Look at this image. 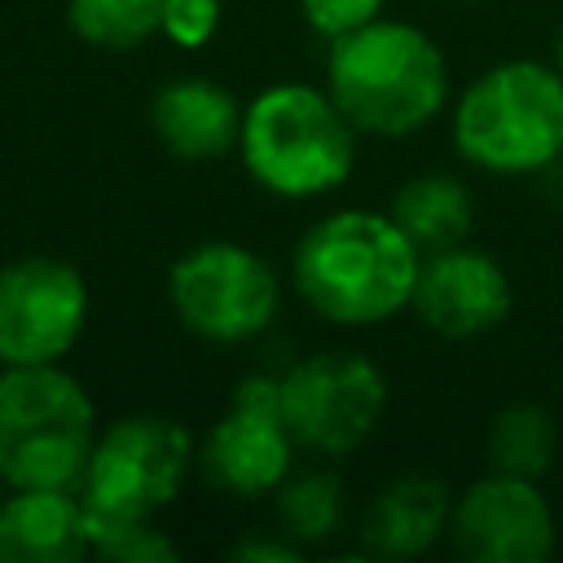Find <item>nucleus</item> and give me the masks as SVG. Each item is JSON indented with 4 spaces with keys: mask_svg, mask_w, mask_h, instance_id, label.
<instances>
[{
    "mask_svg": "<svg viewBox=\"0 0 563 563\" xmlns=\"http://www.w3.org/2000/svg\"><path fill=\"white\" fill-rule=\"evenodd\" d=\"M422 251L391 211H334L295 246L303 303L334 325H378L413 299Z\"/></svg>",
    "mask_w": 563,
    "mask_h": 563,
    "instance_id": "obj_1",
    "label": "nucleus"
},
{
    "mask_svg": "<svg viewBox=\"0 0 563 563\" xmlns=\"http://www.w3.org/2000/svg\"><path fill=\"white\" fill-rule=\"evenodd\" d=\"M325 92L356 132L409 136L440 114L449 97V66L422 26L374 18L330 40Z\"/></svg>",
    "mask_w": 563,
    "mask_h": 563,
    "instance_id": "obj_2",
    "label": "nucleus"
},
{
    "mask_svg": "<svg viewBox=\"0 0 563 563\" xmlns=\"http://www.w3.org/2000/svg\"><path fill=\"white\" fill-rule=\"evenodd\" d=\"M238 154L277 198H321L352 176L356 128L325 88L273 84L242 106Z\"/></svg>",
    "mask_w": 563,
    "mask_h": 563,
    "instance_id": "obj_3",
    "label": "nucleus"
},
{
    "mask_svg": "<svg viewBox=\"0 0 563 563\" xmlns=\"http://www.w3.org/2000/svg\"><path fill=\"white\" fill-rule=\"evenodd\" d=\"M457 154L493 176L550 172L563 158V75L559 66L510 57L488 66L453 106Z\"/></svg>",
    "mask_w": 563,
    "mask_h": 563,
    "instance_id": "obj_4",
    "label": "nucleus"
},
{
    "mask_svg": "<svg viewBox=\"0 0 563 563\" xmlns=\"http://www.w3.org/2000/svg\"><path fill=\"white\" fill-rule=\"evenodd\" d=\"M97 444V409L62 365L0 369V484L79 488Z\"/></svg>",
    "mask_w": 563,
    "mask_h": 563,
    "instance_id": "obj_5",
    "label": "nucleus"
},
{
    "mask_svg": "<svg viewBox=\"0 0 563 563\" xmlns=\"http://www.w3.org/2000/svg\"><path fill=\"white\" fill-rule=\"evenodd\" d=\"M194 471V440L176 418L128 413L110 422L79 475V497L88 510V541L101 528L154 519L176 501Z\"/></svg>",
    "mask_w": 563,
    "mask_h": 563,
    "instance_id": "obj_6",
    "label": "nucleus"
},
{
    "mask_svg": "<svg viewBox=\"0 0 563 563\" xmlns=\"http://www.w3.org/2000/svg\"><path fill=\"white\" fill-rule=\"evenodd\" d=\"M176 321L207 343H246L277 317V277L242 242H198L167 273Z\"/></svg>",
    "mask_w": 563,
    "mask_h": 563,
    "instance_id": "obj_7",
    "label": "nucleus"
},
{
    "mask_svg": "<svg viewBox=\"0 0 563 563\" xmlns=\"http://www.w3.org/2000/svg\"><path fill=\"white\" fill-rule=\"evenodd\" d=\"M387 405L383 369L361 352H312L282 374V413L299 449L343 457L369 440Z\"/></svg>",
    "mask_w": 563,
    "mask_h": 563,
    "instance_id": "obj_8",
    "label": "nucleus"
},
{
    "mask_svg": "<svg viewBox=\"0 0 563 563\" xmlns=\"http://www.w3.org/2000/svg\"><path fill=\"white\" fill-rule=\"evenodd\" d=\"M88 325V282L57 255L0 268V365H57Z\"/></svg>",
    "mask_w": 563,
    "mask_h": 563,
    "instance_id": "obj_9",
    "label": "nucleus"
},
{
    "mask_svg": "<svg viewBox=\"0 0 563 563\" xmlns=\"http://www.w3.org/2000/svg\"><path fill=\"white\" fill-rule=\"evenodd\" d=\"M295 435L282 413V378L246 374L198 449V471L233 497H264L290 475Z\"/></svg>",
    "mask_w": 563,
    "mask_h": 563,
    "instance_id": "obj_10",
    "label": "nucleus"
},
{
    "mask_svg": "<svg viewBox=\"0 0 563 563\" xmlns=\"http://www.w3.org/2000/svg\"><path fill=\"white\" fill-rule=\"evenodd\" d=\"M449 537L471 563H541L554 554L559 528L537 479L488 471L453 501Z\"/></svg>",
    "mask_w": 563,
    "mask_h": 563,
    "instance_id": "obj_11",
    "label": "nucleus"
},
{
    "mask_svg": "<svg viewBox=\"0 0 563 563\" xmlns=\"http://www.w3.org/2000/svg\"><path fill=\"white\" fill-rule=\"evenodd\" d=\"M409 308L440 339H475L510 317L515 290L506 268L488 251L457 242L422 255Z\"/></svg>",
    "mask_w": 563,
    "mask_h": 563,
    "instance_id": "obj_12",
    "label": "nucleus"
},
{
    "mask_svg": "<svg viewBox=\"0 0 563 563\" xmlns=\"http://www.w3.org/2000/svg\"><path fill=\"white\" fill-rule=\"evenodd\" d=\"M92 554L75 488H9L0 501V563H75Z\"/></svg>",
    "mask_w": 563,
    "mask_h": 563,
    "instance_id": "obj_13",
    "label": "nucleus"
},
{
    "mask_svg": "<svg viewBox=\"0 0 563 563\" xmlns=\"http://www.w3.org/2000/svg\"><path fill=\"white\" fill-rule=\"evenodd\" d=\"M150 128L167 154L207 163L238 145L242 106L224 84L211 79H172L150 101Z\"/></svg>",
    "mask_w": 563,
    "mask_h": 563,
    "instance_id": "obj_14",
    "label": "nucleus"
},
{
    "mask_svg": "<svg viewBox=\"0 0 563 563\" xmlns=\"http://www.w3.org/2000/svg\"><path fill=\"white\" fill-rule=\"evenodd\" d=\"M449 519H453V501L444 479L396 475L365 506L361 550L374 559H418L449 532Z\"/></svg>",
    "mask_w": 563,
    "mask_h": 563,
    "instance_id": "obj_15",
    "label": "nucleus"
},
{
    "mask_svg": "<svg viewBox=\"0 0 563 563\" xmlns=\"http://www.w3.org/2000/svg\"><path fill=\"white\" fill-rule=\"evenodd\" d=\"M391 220L427 255V251L466 242V233L475 224V202H471V189L457 176H449V172H422V176H413V180H405L396 189Z\"/></svg>",
    "mask_w": 563,
    "mask_h": 563,
    "instance_id": "obj_16",
    "label": "nucleus"
},
{
    "mask_svg": "<svg viewBox=\"0 0 563 563\" xmlns=\"http://www.w3.org/2000/svg\"><path fill=\"white\" fill-rule=\"evenodd\" d=\"M559 427L541 405H506L488 422V466L519 479H541L554 462Z\"/></svg>",
    "mask_w": 563,
    "mask_h": 563,
    "instance_id": "obj_17",
    "label": "nucleus"
},
{
    "mask_svg": "<svg viewBox=\"0 0 563 563\" xmlns=\"http://www.w3.org/2000/svg\"><path fill=\"white\" fill-rule=\"evenodd\" d=\"M277 523L295 545H317L343 523V484L330 471L286 475L277 484Z\"/></svg>",
    "mask_w": 563,
    "mask_h": 563,
    "instance_id": "obj_18",
    "label": "nucleus"
},
{
    "mask_svg": "<svg viewBox=\"0 0 563 563\" xmlns=\"http://www.w3.org/2000/svg\"><path fill=\"white\" fill-rule=\"evenodd\" d=\"M70 31L92 48H141L163 26V0H70Z\"/></svg>",
    "mask_w": 563,
    "mask_h": 563,
    "instance_id": "obj_19",
    "label": "nucleus"
},
{
    "mask_svg": "<svg viewBox=\"0 0 563 563\" xmlns=\"http://www.w3.org/2000/svg\"><path fill=\"white\" fill-rule=\"evenodd\" d=\"M92 554L110 563H172L176 545L154 528V519H136V523L92 532Z\"/></svg>",
    "mask_w": 563,
    "mask_h": 563,
    "instance_id": "obj_20",
    "label": "nucleus"
},
{
    "mask_svg": "<svg viewBox=\"0 0 563 563\" xmlns=\"http://www.w3.org/2000/svg\"><path fill=\"white\" fill-rule=\"evenodd\" d=\"M220 18H224L220 0H163V26L158 31L176 48H202V44H211Z\"/></svg>",
    "mask_w": 563,
    "mask_h": 563,
    "instance_id": "obj_21",
    "label": "nucleus"
},
{
    "mask_svg": "<svg viewBox=\"0 0 563 563\" xmlns=\"http://www.w3.org/2000/svg\"><path fill=\"white\" fill-rule=\"evenodd\" d=\"M383 4H387V0H299V13H303V22H308L317 35L339 40V35H347V31L365 26V22H374V18L383 13Z\"/></svg>",
    "mask_w": 563,
    "mask_h": 563,
    "instance_id": "obj_22",
    "label": "nucleus"
},
{
    "mask_svg": "<svg viewBox=\"0 0 563 563\" xmlns=\"http://www.w3.org/2000/svg\"><path fill=\"white\" fill-rule=\"evenodd\" d=\"M229 554H233V559H251V563H264V559L290 563V559H299V545H295L290 537H286V541H260V537H251V541H238Z\"/></svg>",
    "mask_w": 563,
    "mask_h": 563,
    "instance_id": "obj_23",
    "label": "nucleus"
},
{
    "mask_svg": "<svg viewBox=\"0 0 563 563\" xmlns=\"http://www.w3.org/2000/svg\"><path fill=\"white\" fill-rule=\"evenodd\" d=\"M554 66H559V75H563V26H559V40H554Z\"/></svg>",
    "mask_w": 563,
    "mask_h": 563,
    "instance_id": "obj_24",
    "label": "nucleus"
}]
</instances>
